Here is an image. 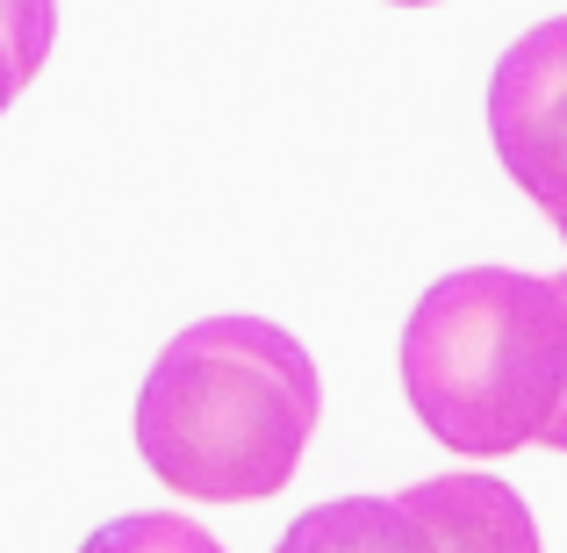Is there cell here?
I'll list each match as a JSON object with an SVG mask.
<instances>
[{"instance_id": "5", "label": "cell", "mask_w": 567, "mask_h": 553, "mask_svg": "<svg viewBox=\"0 0 567 553\" xmlns=\"http://www.w3.org/2000/svg\"><path fill=\"white\" fill-rule=\"evenodd\" d=\"M274 553H431V540L395 496H331L295 518Z\"/></svg>"}, {"instance_id": "3", "label": "cell", "mask_w": 567, "mask_h": 553, "mask_svg": "<svg viewBox=\"0 0 567 553\" xmlns=\"http://www.w3.org/2000/svg\"><path fill=\"white\" fill-rule=\"evenodd\" d=\"M488 137L567 245V14L532 22L488 72Z\"/></svg>"}, {"instance_id": "6", "label": "cell", "mask_w": 567, "mask_h": 553, "mask_svg": "<svg viewBox=\"0 0 567 553\" xmlns=\"http://www.w3.org/2000/svg\"><path fill=\"white\" fill-rule=\"evenodd\" d=\"M51 37H58V0H0V115L43 72Z\"/></svg>"}, {"instance_id": "7", "label": "cell", "mask_w": 567, "mask_h": 553, "mask_svg": "<svg viewBox=\"0 0 567 553\" xmlns=\"http://www.w3.org/2000/svg\"><path fill=\"white\" fill-rule=\"evenodd\" d=\"M80 553H223V546L216 532H202L181 511H130V518H109L101 532H86Z\"/></svg>"}, {"instance_id": "1", "label": "cell", "mask_w": 567, "mask_h": 553, "mask_svg": "<svg viewBox=\"0 0 567 553\" xmlns=\"http://www.w3.org/2000/svg\"><path fill=\"white\" fill-rule=\"evenodd\" d=\"M323 381L302 338L266 317H202L137 388V453L187 503H259L302 468Z\"/></svg>"}, {"instance_id": "8", "label": "cell", "mask_w": 567, "mask_h": 553, "mask_svg": "<svg viewBox=\"0 0 567 553\" xmlns=\"http://www.w3.org/2000/svg\"><path fill=\"white\" fill-rule=\"evenodd\" d=\"M554 295L567 303V274H554ZM539 446H554V453H567V396H560V410H554V424L539 431Z\"/></svg>"}, {"instance_id": "4", "label": "cell", "mask_w": 567, "mask_h": 553, "mask_svg": "<svg viewBox=\"0 0 567 553\" xmlns=\"http://www.w3.org/2000/svg\"><path fill=\"white\" fill-rule=\"evenodd\" d=\"M395 503L416 518L431 553H539V525L503 474H431Z\"/></svg>"}, {"instance_id": "2", "label": "cell", "mask_w": 567, "mask_h": 553, "mask_svg": "<svg viewBox=\"0 0 567 553\" xmlns=\"http://www.w3.org/2000/svg\"><path fill=\"white\" fill-rule=\"evenodd\" d=\"M402 396L460 460L539 446L567 396V303L546 274L460 266L402 324Z\"/></svg>"}, {"instance_id": "9", "label": "cell", "mask_w": 567, "mask_h": 553, "mask_svg": "<svg viewBox=\"0 0 567 553\" xmlns=\"http://www.w3.org/2000/svg\"><path fill=\"white\" fill-rule=\"evenodd\" d=\"M395 8H431V0H395Z\"/></svg>"}]
</instances>
